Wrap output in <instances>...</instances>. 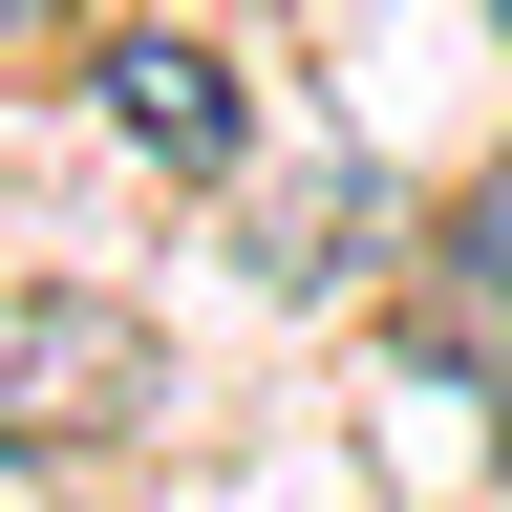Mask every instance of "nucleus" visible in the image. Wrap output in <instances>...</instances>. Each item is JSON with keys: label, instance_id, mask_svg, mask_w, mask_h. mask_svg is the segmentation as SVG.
Masks as SVG:
<instances>
[{"label": "nucleus", "instance_id": "f257e3e1", "mask_svg": "<svg viewBox=\"0 0 512 512\" xmlns=\"http://www.w3.org/2000/svg\"><path fill=\"white\" fill-rule=\"evenodd\" d=\"M171 406V320L107 278H0V470H86Z\"/></svg>", "mask_w": 512, "mask_h": 512}, {"label": "nucleus", "instance_id": "f03ea898", "mask_svg": "<svg viewBox=\"0 0 512 512\" xmlns=\"http://www.w3.org/2000/svg\"><path fill=\"white\" fill-rule=\"evenodd\" d=\"M107 128H128V150H150V171H192V192H235L256 171V86H235V64L214 43H107Z\"/></svg>", "mask_w": 512, "mask_h": 512}, {"label": "nucleus", "instance_id": "7ed1b4c3", "mask_svg": "<svg viewBox=\"0 0 512 512\" xmlns=\"http://www.w3.org/2000/svg\"><path fill=\"white\" fill-rule=\"evenodd\" d=\"M235 256H256V278H278V299H320V278H363V256H384V171L342 150V171H235Z\"/></svg>", "mask_w": 512, "mask_h": 512}, {"label": "nucleus", "instance_id": "20e7f679", "mask_svg": "<svg viewBox=\"0 0 512 512\" xmlns=\"http://www.w3.org/2000/svg\"><path fill=\"white\" fill-rule=\"evenodd\" d=\"M448 278H470V299H512V150L470 171V214H448Z\"/></svg>", "mask_w": 512, "mask_h": 512}, {"label": "nucleus", "instance_id": "39448f33", "mask_svg": "<svg viewBox=\"0 0 512 512\" xmlns=\"http://www.w3.org/2000/svg\"><path fill=\"white\" fill-rule=\"evenodd\" d=\"M22 22H86V0H0V43H22Z\"/></svg>", "mask_w": 512, "mask_h": 512}]
</instances>
